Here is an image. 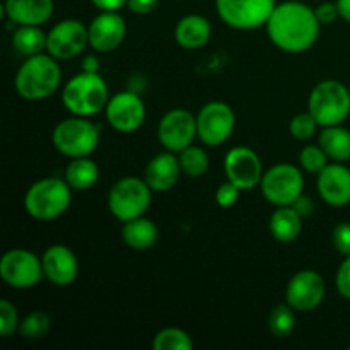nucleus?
<instances>
[{
	"label": "nucleus",
	"instance_id": "nucleus-39",
	"mask_svg": "<svg viewBox=\"0 0 350 350\" xmlns=\"http://www.w3.org/2000/svg\"><path fill=\"white\" fill-rule=\"evenodd\" d=\"M159 5V0H129L126 2V7H129L130 12L133 14H150L156 7Z\"/></svg>",
	"mask_w": 350,
	"mask_h": 350
},
{
	"label": "nucleus",
	"instance_id": "nucleus-24",
	"mask_svg": "<svg viewBox=\"0 0 350 350\" xmlns=\"http://www.w3.org/2000/svg\"><path fill=\"white\" fill-rule=\"evenodd\" d=\"M269 229L275 241L287 245L299 238L301 229H303V217L293 205L277 207V211L270 215Z\"/></svg>",
	"mask_w": 350,
	"mask_h": 350
},
{
	"label": "nucleus",
	"instance_id": "nucleus-30",
	"mask_svg": "<svg viewBox=\"0 0 350 350\" xmlns=\"http://www.w3.org/2000/svg\"><path fill=\"white\" fill-rule=\"evenodd\" d=\"M51 318L46 311H31L21 320L19 335L27 340H40L50 332Z\"/></svg>",
	"mask_w": 350,
	"mask_h": 350
},
{
	"label": "nucleus",
	"instance_id": "nucleus-7",
	"mask_svg": "<svg viewBox=\"0 0 350 350\" xmlns=\"http://www.w3.org/2000/svg\"><path fill=\"white\" fill-rule=\"evenodd\" d=\"M152 204V190L146 180L125 176L108 191V208L116 221L123 222L142 217Z\"/></svg>",
	"mask_w": 350,
	"mask_h": 350
},
{
	"label": "nucleus",
	"instance_id": "nucleus-22",
	"mask_svg": "<svg viewBox=\"0 0 350 350\" xmlns=\"http://www.w3.org/2000/svg\"><path fill=\"white\" fill-rule=\"evenodd\" d=\"M212 36L211 21L200 14H188L178 21L174 40L185 50H198L205 46Z\"/></svg>",
	"mask_w": 350,
	"mask_h": 350
},
{
	"label": "nucleus",
	"instance_id": "nucleus-1",
	"mask_svg": "<svg viewBox=\"0 0 350 350\" xmlns=\"http://www.w3.org/2000/svg\"><path fill=\"white\" fill-rule=\"evenodd\" d=\"M265 27L270 41L279 50L293 55L311 50L321 31L313 7L299 0L277 3Z\"/></svg>",
	"mask_w": 350,
	"mask_h": 350
},
{
	"label": "nucleus",
	"instance_id": "nucleus-31",
	"mask_svg": "<svg viewBox=\"0 0 350 350\" xmlns=\"http://www.w3.org/2000/svg\"><path fill=\"white\" fill-rule=\"evenodd\" d=\"M154 350H191L193 340L185 330L176 327H167L157 332L152 340Z\"/></svg>",
	"mask_w": 350,
	"mask_h": 350
},
{
	"label": "nucleus",
	"instance_id": "nucleus-11",
	"mask_svg": "<svg viewBox=\"0 0 350 350\" xmlns=\"http://www.w3.org/2000/svg\"><path fill=\"white\" fill-rule=\"evenodd\" d=\"M236 129V115L224 101H211L197 115V133L202 144L217 147L228 142Z\"/></svg>",
	"mask_w": 350,
	"mask_h": 350
},
{
	"label": "nucleus",
	"instance_id": "nucleus-9",
	"mask_svg": "<svg viewBox=\"0 0 350 350\" xmlns=\"http://www.w3.org/2000/svg\"><path fill=\"white\" fill-rule=\"evenodd\" d=\"M277 0H215V10L226 26L253 31L267 26Z\"/></svg>",
	"mask_w": 350,
	"mask_h": 350
},
{
	"label": "nucleus",
	"instance_id": "nucleus-5",
	"mask_svg": "<svg viewBox=\"0 0 350 350\" xmlns=\"http://www.w3.org/2000/svg\"><path fill=\"white\" fill-rule=\"evenodd\" d=\"M308 111L313 115L321 129L344 125L350 116V91L347 85L335 79L321 81L311 89L308 98Z\"/></svg>",
	"mask_w": 350,
	"mask_h": 350
},
{
	"label": "nucleus",
	"instance_id": "nucleus-17",
	"mask_svg": "<svg viewBox=\"0 0 350 350\" xmlns=\"http://www.w3.org/2000/svg\"><path fill=\"white\" fill-rule=\"evenodd\" d=\"M89 46L98 53L115 51L126 36V23L120 12H99L89 23Z\"/></svg>",
	"mask_w": 350,
	"mask_h": 350
},
{
	"label": "nucleus",
	"instance_id": "nucleus-33",
	"mask_svg": "<svg viewBox=\"0 0 350 350\" xmlns=\"http://www.w3.org/2000/svg\"><path fill=\"white\" fill-rule=\"evenodd\" d=\"M318 126L320 125H318L317 120L313 118V115L310 111L297 113L289 122V132L294 139L299 140V142H304V140L313 139Z\"/></svg>",
	"mask_w": 350,
	"mask_h": 350
},
{
	"label": "nucleus",
	"instance_id": "nucleus-10",
	"mask_svg": "<svg viewBox=\"0 0 350 350\" xmlns=\"http://www.w3.org/2000/svg\"><path fill=\"white\" fill-rule=\"evenodd\" d=\"M0 279L12 289H33L44 279L41 258L29 250H9L0 258Z\"/></svg>",
	"mask_w": 350,
	"mask_h": 350
},
{
	"label": "nucleus",
	"instance_id": "nucleus-16",
	"mask_svg": "<svg viewBox=\"0 0 350 350\" xmlns=\"http://www.w3.org/2000/svg\"><path fill=\"white\" fill-rule=\"evenodd\" d=\"M224 173L231 183L245 191L258 187L265 171L262 159L252 147L238 146L226 154Z\"/></svg>",
	"mask_w": 350,
	"mask_h": 350
},
{
	"label": "nucleus",
	"instance_id": "nucleus-12",
	"mask_svg": "<svg viewBox=\"0 0 350 350\" xmlns=\"http://www.w3.org/2000/svg\"><path fill=\"white\" fill-rule=\"evenodd\" d=\"M88 44V26L79 19L60 21L46 33V53L58 62L79 57Z\"/></svg>",
	"mask_w": 350,
	"mask_h": 350
},
{
	"label": "nucleus",
	"instance_id": "nucleus-41",
	"mask_svg": "<svg viewBox=\"0 0 350 350\" xmlns=\"http://www.w3.org/2000/svg\"><path fill=\"white\" fill-rule=\"evenodd\" d=\"M293 207L299 212L301 217H308V215H311V212H313V202H311V198L308 197V195L303 193L296 202H294Z\"/></svg>",
	"mask_w": 350,
	"mask_h": 350
},
{
	"label": "nucleus",
	"instance_id": "nucleus-27",
	"mask_svg": "<svg viewBox=\"0 0 350 350\" xmlns=\"http://www.w3.org/2000/svg\"><path fill=\"white\" fill-rule=\"evenodd\" d=\"M12 46L23 57H34L46 51V33L41 26H17L12 33Z\"/></svg>",
	"mask_w": 350,
	"mask_h": 350
},
{
	"label": "nucleus",
	"instance_id": "nucleus-2",
	"mask_svg": "<svg viewBox=\"0 0 350 350\" xmlns=\"http://www.w3.org/2000/svg\"><path fill=\"white\" fill-rule=\"evenodd\" d=\"M62 84V68L50 53L27 57L17 70L14 85L17 94L26 101H43L58 91Z\"/></svg>",
	"mask_w": 350,
	"mask_h": 350
},
{
	"label": "nucleus",
	"instance_id": "nucleus-19",
	"mask_svg": "<svg viewBox=\"0 0 350 350\" xmlns=\"http://www.w3.org/2000/svg\"><path fill=\"white\" fill-rule=\"evenodd\" d=\"M317 187L321 200L335 208L350 204V167L345 163H328L321 173L317 174Z\"/></svg>",
	"mask_w": 350,
	"mask_h": 350
},
{
	"label": "nucleus",
	"instance_id": "nucleus-43",
	"mask_svg": "<svg viewBox=\"0 0 350 350\" xmlns=\"http://www.w3.org/2000/svg\"><path fill=\"white\" fill-rule=\"evenodd\" d=\"M335 2H337L340 19H344L345 23L350 24V0H335Z\"/></svg>",
	"mask_w": 350,
	"mask_h": 350
},
{
	"label": "nucleus",
	"instance_id": "nucleus-25",
	"mask_svg": "<svg viewBox=\"0 0 350 350\" xmlns=\"http://www.w3.org/2000/svg\"><path fill=\"white\" fill-rule=\"evenodd\" d=\"M318 144L334 163L350 161V130L344 125L325 126L318 133Z\"/></svg>",
	"mask_w": 350,
	"mask_h": 350
},
{
	"label": "nucleus",
	"instance_id": "nucleus-26",
	"mask_svg": "<svg viewBox=\"0 0 350 350\" xmlns=\"http://www.w3.org/2000/svg\"><path fill=\"white\" fill-rule=\"evenodd\" d=\"M64 180L75 191L91 190L99 181V166L88 157H75L67 164Z\"/></svg>",
	"mask_w": 350,
	"mask_h": 350
},
{
	"label": "nucleus",
	"instance_id": "nucleus-6",
	"mask_svg": "<svg viewBox=\"0 0 350 350\" xmlns=\"http://www.w3.org/2000/svg\"><path fill=\"white\" fill-rule=\"evenodd\" d=\"M51 144L62 156L68 159L88 157L98 149L99 129L85 116L62 120L51 132Z\"/></svg>",
	"mask_w": 350,
	"mask_h": 350
},
{
	"label": "nucleus",
	"instance_id": "nucleus-20",
	"mask_svg": "<svg viewBox=\"0 0 350 350\" xmlns=\"http://www.w3.org/2000/svg\"><path fill=\"white\" fill-rule=\"evenodd\" d=\"M53 10V0H3V14L16 26H43Z\"/></svg>",
	"mask_w": 350,
	"mask_h": 350
},
{
	"label": "nucleus",
	"instance_id": "nucleus-15",
	"mask_svg": "<svg viewBox=\"0 0 350 350\" xmlns=\"http://www.w3.org/2000/svg\"><path fill=\"white\" fill-rule=\"evenodd\" d=\"M327 296L325 279L314 270H301L294 273L286 287V303L293 306L297 313L314 311Z\"/></svg>",
	"mask_w": 350,
	"mask_h": 350
},
{
	"label": "nucleus",
	"instance_id": "nucleus-34",
	"mask_svg": "<svg viewBox=\"0 0 350 350\" xmlns=\"http://www.w3.org/2000/svg\"><path fill=\"white\" fill-rule=\"evenodd\" d=\"M19 325L21 320L17 308L7 299L0 301V335L3 338L10 337L16 332H19Z\"/></svg>",
	"mask_w": 350,
	"mask_h": 350
},
{
	"label": "nucleus",
	"instance_id": "nucleus-21",
	"mask_svg": "<svg viewBox=\"0 0 350 350\" xmlns=\"http://www.w3.org/2000/svg\"><path fill=\"white\" fill-rule=\"evenodd\" d=\"M181 173L183 171H181L180 159L176 154L164 150V152L156 154L149 161V164L146 166V173H144V180L149 185L150 190L163 193V191H170L178 183Z\"/></svg>",
	"mask_w": 350,
	"mask_h": 350
},
{
	"label": "nucleus",
	"instance_id": "nucleus-42",
	"mask_svg": "<svg viewBox=\"0 0 350 350\" xmlns=\"http://www.w3.org/2000/svg\"><path fill=\"white\" fill-rule=\"evenodd\" d=\"M82 72H99V62L98 58L89 55L82 60Z\"/></svg>",
	"mask_w": 350,
	"mask_h": 350
},
{
	"label": "nucleus",
	"instance_id": "nucleus-28",
	"mask_svg": "<svg viewBox=\"0 0 350 350\" xmlns=\"http://www.w3.org/2000/svg\"><path fill=\"white\" fill-rule=\"evenodd\" d=\"M178 159H180V166L183 174L190 178H200L207 173L208 170V154L205 152L204 147L200 146H188L187 149L181 150L178 154Z\"/></svg>",
	"mask_w": 350,
	"mask_h": 350
},
{
	"label": "nucleus",
	"instance_id": "nucleus-3",
	"mask_svg": "<svg viewBox=\"0 0 350 350\" xmlns=\"http://www.w3.org/2000/svg\"><path fill=\"white\" fill-rule=\"evenodd\" d=\"M109 89L99 72H81L74 75L62 91V105L70 115L94 116L105 111L109 101Z\"/></svg>",
	"mask_w": 350,
	"mask_h": 350
},
{
	"label": "nucleus",
	"instance_id": "nucleus-32",
	"mask_svg": "<svg viewBox=\"0 0 350 350\" xmlns=\"http://www.w3.org/2000/svg\"><path fill=\"white\" fill-rule=\"evenodd\" d=\"M330 157L323 150V147L318 146H306L299 152V167L304 173L318 174L327 167Z\"/></svg>",
	"mask_w": 350,
	"mask_h": 350
},
{
	"label": "nucleus",
	"instance_id": "nucleus-40",
	"mask_svg": "<svg viewBox=\"0 0 350 350\" xmlns=\"http://www.w3.org/2000/svg\"><path fill=\"white\" fill-rule=\"evenodd\" d=\"M126 2L129 0H91L99 12H120L123 7H126Z\"/></svg>",
	"mask_w": 350,
	"mask_h": 350
},
{
	"label": "nucleus",
	"instance_id": "nucleus-8",
	"mask_svg": "<svg viewBox=\"0 0 350 350\" xmlns=\"http://www.w3.org/2000/svg\"><path fill=\"white\" fill-rule=\"evenodd\" d=\"M301 167L280 163L269 167L260 181L263 198L275 207L293 205L304 191V174Z\"/></svg>",
	"mask_w": 350,
	"mask_h": 350
},
{
	"label": "nucleus",
	"instance_id": "nucleus-13",
	"mask_svg": "<svg viewBox=\"0 0 350 350\" xmlns=\"http://www.w3.org/2000/svg\"><path fill=\"white\" fill-rule=\"evenodd\" d=\"M197 116L188 109L176 108L167 111L157 125V140L164 150L180 154L197 139Z\"/></svg>",
	"mask_w": 350,
	"mask_h": 350
},
{
	"label": "nucleus",
	"instance_id": "nucleus-4",
	"mask_svg": "<svg viewBox=\"0 0 350 350\" xmlns=\"http://www.w3.org/2000/svg\"><path fill=\"white\" fill-rule=\"evenodd\" d=\"M72 204V188L64 178L50 176L34 181L24 195V208L34 221L50 222L62 217Z\"/></svg>",
	"mask_w": 350,
	"mask_h": 350
},
{
	"label": "nucleus",
	"instance_id": "nucleus-29",
	"mask_svg": "<svg viewBox=\"0 0 350 350\" xmlns=\"http://www.w3.org/2000/svg\"><path fill=\"white\" fill-rule=\"evenodd\" d=\"M296 310L287 303L279 304L269 317V332L275 338H286L296 328Z\"/></svg>",
	"mask_w": 350,
	"mask_h": 350
},
{
	"label": "nucleus",
	"instance_id": "nucleus-14",
	"mask_svg": "<svg viewBox=\"0 0 350 350\" xmlns=\"http://www.w3.org/2000/svg\"><path fill=\"white\" fill-rule=\"evenodd\" d=\"M105 115L113 130L120 133H133L146 122L147 109L137 92L122 91L109 98Z\"/></svg>",
	"mask_w": 350,
	"mask_h": 350
},
{
	"label": "nucleus",
	"instance_id": "nucleus-44",
	"mask_svg": "<svg viewBox=\"0 0 350 350\" xmlns=\"http://www.w3.org/2000/svg\"><path fill=\"white\" fill-rule=\"evenodd\" d=\"M349 350H350V345H349Z\"/></svg>",
	"mask_w": 350,
	"mask_h": 350
},
{
	"label": "nucleus",
	"instance_id": "nucleus-38",
	"mask_svg": "<svg viewBox=\"0 0 350 350\" xmlns=\"http://www.w3.org/2000/svg\"><path fill=\"white\" fill-rule=\"evenodd\" d=\"M314 14H317V17H318V21H320L321 26L335 23V21L340 17V14H338L337 2H321L320 5L314 7Z\"/></svg>",
	"mask_w": 350,
	"mask_h": 350
},
{
	"label": "nucleus",
	"instance_id": "nucleus-37",
	"mask_svg": "<svg viewBox=\"0 0 350 350\" xmlns=\"http://www.w3.org/2000/svg\"><path fill=\"white\" fill-rule=\"evenodd\" d=\"M332 239H334V246L340 255H350V222H340L335 226L334 232H332Z\"/></svg>",
	"mask_w": 350,
	"mask_h": 350
},
{
	"label": "nucleus",
	"instance_id": "nucleus-36",
	"mask_svg": "<svg viewBox=\"0 0 350 350\" xmlns=\"http://www.w3.org/2000/svg\"><path fill=\"white\" fill-rule=\"evenodd\" d=\"M335 287L344 299L350 301V255L344 256L335 273Z\"/></svg>",
	"mask_w": 350,
	"mask_h": 350
},
{
	"label": "nucleus",
	"instance_id": "nucleus-35",
	"mask_svg": "<svg viewBox=\"0 0 350 350\" xmlns=\"http://www.w3.org/2000/svg\"><path fill=\"white\" fill-rule=\"evenodd\" d=\"M241 191H243L241 188H238L234 183L226 180L224 183L219 185L217 191H215V204H217L221 208L234 207V205L238 204Z\"/></svg>",
	"mask_w": 350,
	"mask_h": 350
},
{
	"label": "nucleus",
	"instance_id": "nucleus-18",
	"mask_svg": "<svg viewBox=\"0 0 350 350\" xmlns=\"http://www.w3.org/2000/svg\"><path fill=\"white\" fill-rule=\"evenodd\" d=\"M44 279L55 287H67L79 275V260L65 245H51L41 255Z\"/></svg>",
	"mask_w": 350,
	"mask_h": 350
},
{
	"label": "nucleus",
	"instance_id": "nucleus-23",
	"mask_svg": "<svg viewBox=\"0 0 350 350\" xmlns=\"http://www.w3.org/2000/svg\"><path fill=\"white\" fill-rule=\"evenodd\" d=\"M122 239L129 248L135 250V252H146V250L156 246L157 239H159V229L150 219L142 215V217L123 222Z\"/></svg>",
	"mask_w": 350,
	"mask_h": 350
}]
</instances>
